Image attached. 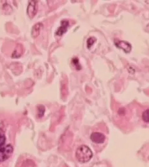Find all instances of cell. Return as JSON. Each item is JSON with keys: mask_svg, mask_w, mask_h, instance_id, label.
Wrapping results in <instances>:
<instances>
[{"mask_svg": "<svg viewBox=\"0 0 149 167\" xmlns=\"http://www.w3.org/2000/svg\"><path fill=\"white\" fill-rule=\"evenodd\" d=\"M115 45L118 48H121L126 53H130L132 49L131 45L126 41L119 40L118 42H115Z\"/></svg>", "mask_w": 149, "mask_h": 167, "instance_id": "obj_5", "label": "cell"}, {"mask_svg": "<svg viewBox=\"0 0 149 167\" xmlns=\"http://www.w3.org/2000/svg\"><path fill=\"white\" fill-rule=\"evenodd\" d=\"M72 63L74 65V66L76 68V69L77 70H80L81 69V65L79 63V60L77 58H74L72 60Z\"/></svg>", "mask_w": 149, "mask_h": 167, "instance_id": "obj_10", "label": "cell"}, {"mask_svg": "<svg viewBox=\"0 0 149 167\" xmlns=\"http://www.w3.org/2000/svg\"><path fill=\"white\" fill-rule=\"evenodd\" d=\"M13 153V147L11 144H8L0 149V161L8 160Z\"/></svg>", "mask_w": 149, "mask_h": 167, "instance_id": "obj_2", "label": "cell"}, {"mask_svg": "<svg viewBox=\"0 0 149 167\" xmlns=\"http://www.w3.org/2000/svg\"><path fill=\"white\" fill-rule=\"evenodd\" d=\"M61 27L58 28V29L56 32V34L59 36H62L64 34H65L67 30V27L69 26V22L66 20H64L61 21Z\"/></svg>", "mask_w": 149, "mask_h": 167, "instance_id": "obj_7", "label": "cell"}, {"mask_svg": "<svg viewBox=\"0 0 149 167\" xmlns=\"http://www.w3.org/2000/svg\"><path fill=\"white\" fill-rule=\"evenodd\" d=\"M96 39L95 37H90L88 39L87 41V45L88 48H90L94 44V43L96 42Z\"/></svg>", "mask_w": 149, "mask_h": 167, "instance_id": "obj_11", "label": "cell"}, {"mask_svg": "<svg viewBox=\"0 0 149 167\" xmlns=\"http://www.w3.org/2000/svg\"><path fill=\"white\" fill-rule=\"evenodd\" d=\"M38 2L37 1H31L29 3L27 9V13L29 17L31 19H33L38 10Z\"/></svg>", "mask_w": 149, "mask_h": 167, "instance_id": "obj_3", "label": "cell"}, {"mask_svg": "<svg viewBox=\"0 0 149 167\" xmlns=\"http://www.w3.org/2000/svg\"><path fill=\"white\" fill-rule=\"evenodd\" d=\"M90 139L92 142L96 144H102L105 141V135L98 132H95L90 135Z\"/></svg>", "mask_w": 149, "mask_h": 167, "instance_id": "obj_4", "label": "cell"}, {"mask_svg": "<svg viewBox=\"0 0 149 167\" xmlns=\"http://www.w3.org/2000/svg\"><path fill=\"white\" fill-rule=\"evenodd\" d=\"M142 118L144 122L149 123V109H147L144 111L142 115Z\"/></svg>", "mask_w": 149, "mask_h": 167, "instance_id": "obj_9", "label": "cell"}, {"mask_svg": "<svg viewBox=\"0 0 149 167\" xmlns=\"http://www.w3.org/2000/svg\"><path fill=\"white\" fill-rule=\"evenodd\" d=\"M43 25L41 22H38L36 24H35L32 28L31 31V35L32 37L34 39L38 37V35L40 34V32L43 29Z\"/></svg>", "mask_w": 149, "mask_h": 167, "instance_id": "obj_6", "label": "cell"}, {"mask_svg": "<svg viewBox=\"0 0 149 167\" xmlns=\"http://www.w3.org/2000/svg\"><path fill=\"white\" fill-rule=\"evenodd\" d=\"M6 143V136L4 132L0 129V149L5 146Z\"/></svg>", "mask_w": 149, "mask_h": 167, "instance_id": "obj_8", "label": "cell"}, {"mask_svg": "<svg viewBox=\"0 0 149 167\" xmlns=\"http://www.w3.org/2000/svg\"><path fill=\"white\" fill-rule=\"evenodd\" d=\"M93 154L90 149L87 146L82 145L78 148L76 153V157L78 160L81 163H85L90 160Z\"/></svg>", "mask_w": 149, "mask_h": 167, "instance_id": "obj_1", "label": "cell"}]
</instances>
